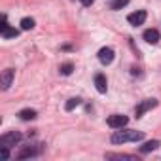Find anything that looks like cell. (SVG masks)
Here are the masks:
<instances>
[{
    "instance_id": "obj_1",
    "label": "cell",
    "mask_w": 161,
    "mask_h": 161,
    "mask_svg": "<svg viewBox=\"0 0 161 161\" xmlns=\"http://www.w3.org/2000/svg\"><path fill=\"white\" fill-rule=\"evenodd\" d=\"M144 138V133L140 131H131V129H125V131H116L112 135V144H125V142H138Z\"/></svg>"
},
{
    "instance_id": "obj_2",
    "label": "cell",
    "mask_w": 161,
    "mask_h": 161,
    "mask_svg": "<svg viewBox=\"0 0 161 161\" xmlns=\"http://www.w3.org/2000/svg\"><path fill=\"white\" fill-rule=\"evenodd\" d=\"M21 133H17V131H12V133H6V135H2L0 136V146H6V148H10V146H15V144H19L21 142Z\"/></svg>"
},
{
    "instance_id": "obj_3",
    "label": "cell",
    "mask_w": 161,
    "mask_h": 161,
    "mask_svg": "<svg viewBox=\"0 0 161 161\" xmlns=\"http://www.w3.org/2000/svg\"><path fill=\"white\" fill-rule=\"evenodd\" d=\"M127 116H123V114H114V116H108V119H106V123H108V127H112V129H121L123 125H127Z\"/></svg>"
},
{
    "instance_id": "obj_4",
    "label": "cell",
    "mask_w": 161,
    "mask_h": 161,
    "mask_svg": "<svg viewBox=\"0 0 161 161\" xmlns=\"http://www.w3.org/2000/svg\"><path fill=\"white\" fill-rule=\"evenodd\" d=\"M157 106V101L155 99H146V101H142L136 108H135V114H136V118H140V116H144L148 110H152V108H155Z\"/></svg>"
},
{
    "instance_id": "obj_5",
    "label": "cell",
    "mask_w": 161,
    "mask_h": 161,
    "mask_svg": "<svg viewBox=\"0 0 161 161\" xmlns=\"http://www.w3.org/2000/svg\"><path fill=\"white\" fill-rule=\"evenodd\" d=\"M127 21H129L131 25L138 27V25H142V23L146 21V12H144V10H138V12H135V14H129V15H127Z\"/></svg>"
},
{
    "instance_id": "obj_6",
    "label": "cell",
    "mask_w": 161,
    "mask_h": 161,
    "mask_svg": "<svg viewBox=\"0 0 161 161\" xmlns=\"http://www.w3.org/2000/svg\"><path fill=\"white\" fill-rule=\"evenodd\" d=\"M99 61H101L103 64H110V63L114 61V49H112V47H103V49H99Z\"/></svg>"
},
{
    "instance_id": "obj_7",
    "label": "cell",
    "mask_w": 161,
    "mask_h": 161,
    "mask_svg": "<svg viewBox=\"0 0 161 161\" xmlns=\"http://www.w3.org/2000/svg\"><path fill=\"white\" fill-rule=\"evenodd\" d=\"M14 76H15V70H14V68H6V70L2 72V89H4V91L10 89V86H12V82H14Z\"/></svg>"
},
{
    "instance_id": "obj_8",
    "label": "cell",
    "mask_w": 161,
    "mask_h": 161,
    "mask_svg": "<svg viewBox=\"0 0 161 161\" xmlns=\"http://www.w3.org/2000/svg\"><path fill=\"white\" fill-rule=\"evenodd\" d=\"M17 34H19V32L8 25V21H6V15H4V17H2V36H4V38H15Z\"/></svg>"
},
{
    "instance_id": "obj_9",
    "label": "cell",
    "mask_w": 161,
    "mask_h": 161,
    "mask_svg": "<svg viewBox=\"0 0 161 161\" xmlns=\"http://www.w3.org/2000/svg\"><path fill=\"white\" fill-rule=\"evenodd\" d=\"M159 38H161L159 31H155V29H148V31H144V40H146L148 44H157Z\"/></svg>"
},
{
    "instance_id": "obj_10",
    "label": "cell",
    "mask_w": 161,
    "mask_h": 161,
    "mask_svg": "<svg viewBox=\"0 0 161 161\" xmlns=\"http://www.w3.org/2000/svg\"><path fill=\"white\" fill-rule=\"evenodd\" d=\"M95 87H97L99 93H106L108 86H106V78H104V74H95Z\"/></svg>"
},
{
    "instance_id": "obj_11",
    "label": "cell",
    "mask_w": 161,
    "mask_h": 161,
    "mask_svg": "<svg viewBox=\"0 0 161 161\" xmlns=\"http://www.w3.org/2000/svg\"><path fill=\"white\" fill-rule=\"evenodd\" d=\"M159 148V140H148V142H144L142 146H140V152L142 153H148V152H153V150H157Z\"/></svg>"
},
{
    "instance_id": "obj_12",
    "label": "cell",
    "mask_w": 161,
    "mask_h": 161,
    "mask_svg": "<svg viewBox=\"0 0 161 161\" xmlns=\"http://www.w3.org/2000/svg\"><path fill=\"white\" fill-rule=\"evenodd\" d=\"M36 153H38V150H34V148H31V146H29V148H23V150H21L19 153H17V159H25V157H34Z\"/></svg>"
},
{
    "instance_id": "obj_13",
    "label": "cell",
    "mask_w": 161,
    "mask_h": 161,
    "mask_svg": "<svg viewBox=\"0 0 161 161\" xmlns=\"http://www.w3.org/2000/svg\"><path fill=\"white\" fill-rule=\"evenodd\" d=\"M19 118H21V119H25V121L34 119V118H36V110H32V108H25V110H21V112H19Z\"/></svg>"
},
{
    "instance_id": "obj_14",
    "label": "cell",
    "mask_w": 161,
    "mask_h": 161,
    "mask_svg": "<svg viewBox=\"0 0 161 161\" xmlns=\"http://www.w3.org/2000/svg\"><path fill=\"white\" fill-rule=\"evenodd\" d=\"M108 159H129V161H138L136 155H127V153H106Z\"/></svg>"
},
{
    "instance_id": "obj_15",
    "label": "cell",
    "mask_w": 161,
    "mask_h": 161,
    "mask_svg": "<svg viewBox=\"0 0 161 161\" xmlns=\"http://www.w3.org/2000/svg\"><path fill=\"white\" fill-rule=\"evenodd\" d=\"M21 29H23V31L34 29V19H32V17H23V19H21Z\"/></svg>"
},
{
    "instance_id": "obj_16",
    "label": "cell",
    "mask_w": 161,
    "mask_h": 161,
    "mask_svg": "<svg viewBox=\"0 0 161 161\" xmlns=\"http://www.w3.org/2000/svg\"><path fill=\"white\" fill-rule=\"evenodd\" d=\"M80 104H82V101H80L78 97H76V99H70V101L64 104V110H66V112H70V110H74V108H76V106H80Z\"/></svg>"
},
{
    "instance_id": "obj_17",
    "label": "cell",
    "mask_w": 161,
    "mask_h": 161,
    "mask_svg": "<svg viewBox=\"0 0 161 161\" xmlns=\"http://www.w3.org/2000/svg\"><path fill=\"white\" fill-rule=\"evenodd\" d=\"M72 70H74L72 63H64V64H61V68H59V72H61L63 76H70V74H72Z\"/></svg>"
},
{
    "instance_id": "obj_18",
    "label": "cell",
    "mask_w": 161,
    "mask_h": 161,
    "mask_svg": "<svg viewBox=\"0 0 161 161\" xmlns=\"http://www.w3.org/2000/svg\"><path fill=\"white\" fill-rule=\"evenodd\" d=\"M129 4V0H114V2L110 4V10H121Z\"/></svg>"
},
{
    "instance_id": "obj_19",
    "label": "cell",
    "mask_w": 161,
    "mask_h": 161,
    "mask_svg": "<svg viewBox=\"0 0 161 161\" xmlns=\"http://www.w3.org/2000/svg\"><path fill=\"white\" fill-rule=\"evenodd\" d=\"M0 155H2L4 159H8V157H10V152H8V148H6V146H0Z\"/></svg>"
},
{
    "instance_id": "obj_20",
    "label": "cell",
    "mask_w": 161,
    "mask_h": 161,
    "mask_svg": "<svg viewBox=\"0 0 161 161\" xmlns=\"http://www.w3.org/2000/svg\"><path fill=\"white\" fill-rule=\"evenodd\" d=\"M80 2H82L84 6H91V4L95 2V0H80Z\"/></svg>"
}]
</instances>
